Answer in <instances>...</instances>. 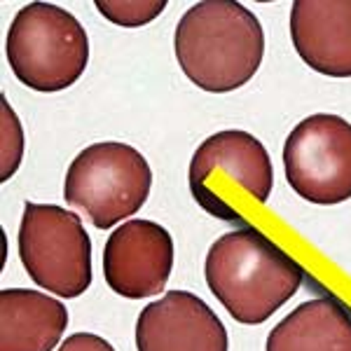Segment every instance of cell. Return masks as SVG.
I'll return each mask as SVG.
<instances>
[{
	"label": "cell",
	"mask_w": 351,
	"mask_h": 351,
	"mask_svg": "<svg viewBox=\"0 0 351 351\" xmlns=\"http://www.w3.org/2000/svg\"><path fill=\"white\" fill-rule=\"evenodd\" d=\"M204 276L237 324H265L300 291L304 269L256 228L228 232L211 243Z\"/></svg>",
	"instance_id": "6da1fadb"
},
{
	"label": "cell",
	"mask_w": 351,
	"mask_h": 351,
	"mask_svg": "<svg viewBox=\"0 0 351 351\" xmlns=\"http://www.w3.org/2000/svg\"><path fill=\"white\" fill-rule=\"evenodd\" d=\"M173 52L192 84L211 94H228L258 73L265 56V31L241 3L204 0L180 16Z\"/></svg>",
	"instance_id": "7a4b0ae2"
},
{
	"label": "cell",
	"mask_w": 351,
	"mask_h": 351,
	"mask_svg": "<svg viewBox=\"0 0 351 351\" xmlns=\"http://www.w3.org/2000/svg\"><path fill=\"white\" fill-rule=\"evenodd\" d=\"M5 54L14 77L28 89L64 92L87 71L89 38L68 10L52 3H28L10 24Z\"/></svg>",
	"instance_id": "3957f363"
},
{
	"label": "cell",
	"mask_w": 351,
	"mask_h": 351,
	"mask_svg": "<svg viewBox=\"0 0 351 351\" xmlns=\"http://www.w3.org/2000/svg\"><path fill=\"white\" fill-rule=\"evenodd\" d=\"M271 190L274 167L253 134L239 129L218 132L190 160V192L213 218L241 223L248 202L267 204Z\"/></svg>",
	"instance_id": "277c9868"
},
{
	"label": "cell",
	"mask_w": 351,
	"mask_h": 351,
	"mask_svg": "<svg viewBox=\"0 0 351 351\" xmlns=\"http://www.w3.org/2000/svg\"><path fill=\"white\" fill-rule=\"evenodd\" d=\"M152 188L150 164L138 150L120 141L94 143L71 162L64 180L68 206L94 228L108 230L132 218Z\"/></svg>",
	"instance_id": "5b68a950"
},
{
	"label": "cell",
	"mask_w": 351,
	"mask_h": 351,
	"mask_svg": "<svg viewBox=\"0 0 351 351\" xmlns=\"http://www.w3.org/2000/svg\"><path fill=\"white\" fill-rule=\"evenodd\" d=\"M16 243L24 269L45 291L71 300L92 286V239L77 213L26 202Z\"/></svg>",
	"instance_id": "8992f818"
},
{
	"label": "cell",
	"mask_w": 351,
	"mask_h": 351,
	"mask_svg": "<svg viewBox=\"0 0 351 351\" xmlns=\"http://www.w3.org/2000/svg\"><path fill=\"white\" fill-rule=\"evenodd\" d=\"M284 169L291 190L311 204L351 199V124L330 112L304 117L284 143Z\"/></svg>",
	"instance_id": "52a82bcc"
},
{
	"label": "cell",
	"mask_w": 351,
	"mask_h": 351,
	"mask_svg": "<svg viewBox=\"0 0 351 351\" xmlns=\"http://www.w3.org/2000/svg\"><path fill=\"white\" fill-rule=\"evenodd\" d=\"M173 269V239L152 220H127L104 246V276L112 293L127 300L160 295Z\"/></svg>",
	"instance_id": "ba28073f"
},
{
	"label": "cell",
	"mask_w": 351,
	"mask_h": 351,
	"mask_svg": "<svg viewBox=\"0 0 351 351\" xmlns=\"http://www.w3.org/2000/svg\"><path fill=\"white\" fill-rule=\"evenodd\" d=\"M138 351H228L223 321L190 291H169L145 304L136 321Z\"/></svg>",
	"instance_id": "9c48e42d"
},
{
	"label": "cell",
	"mask_w": 351,
	"mask_h": 351,
	"mask_svg": "<svg viewBox=\"0 0 351 351\" xmlns=\"http://www.w3.org/2000/svg\"><path fill=\"white\" fill-rule=\"evenodd\" d=\"M291 40L311 71L351 77V0H295Z\"/></svg>",
	"instance_id": "30bf717a"
},
{
	"label": "cell",
	"mask_w": 351,
	"mask_h": 351,
	"mask_svg": "<svg viewBox=\"0 0 351 351\" xmlns=\"http://www.w3.org/2000/svg\"><path fill=\"white\" fill-rule=\"evenodd\" d=\"M68 326L64 302L28 288L0 291V351H54Z\"/></svg>",
	"instance_id": "8fae6325"
},
{
	"label": "cell",
	"mask_w": 351,
	"mask_h": 351,
	"mask_svg": "<svg viewBox=\"0 0 351 351\" xmlns=\"http://www.w3.org/2000/svg\"><path fill=\"white\" fill-rule=\"evenodd\" d=\"M265 351H351V314L330 298L307 300L271 328Z\"/></svg>",
	"instance_id": "7c38bea8"
},
{
	"label": "cell",
	"mask_w": 351,
	"mask_h": 351,
	"mask_svg": "<svg viewBox=\"0 0 351 351\" xmlns=\"http://www.w3.org/2000/svg\"><path fill=\"white\" fill-rule=\"evenodd\" d=\"M24 160V127L19 117L8 104L5 96H0V180H10Z\"/></svg>",
	"instance_id": "4fadbf2b"
},
{
	"label": "cell",
	"mask_w": 351,
	"mask_h": 351,
	"mask_svg": "<svg viewBox=\"0 0 351 351\" xmlns=\"http://www.w3.org/2000/svg\"><path fill=\"white\" fill-rule=\"evenodd\" d=\"M96 10L110 24L138 28L155 21L167 10V0H96Z\"/></svg>",
	"instance_id": "5bb4252c"
},
{
	"label": "cell",
	"mask_w": 351,
	"mask_h": 351,
	"mask_svg": "<svg viewBox=\"0 0 351 351\" xmlns=\"http://www.w3.org/2000/svg\"><path fill=\"white\" fill-rule=\"evenodd\" d=\"M56 351H115V347L94 332H75V335L66 337Z\"/></svg>",
	"instance_id": "9a60e30c"
}]
</instances>
